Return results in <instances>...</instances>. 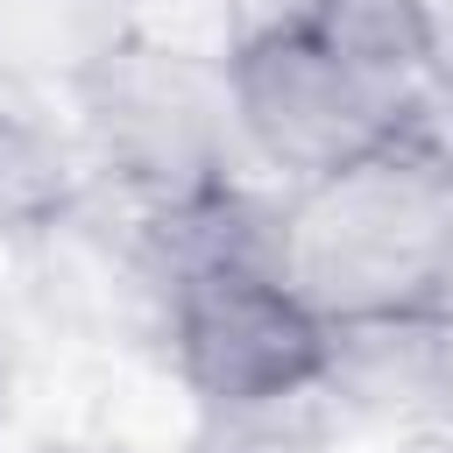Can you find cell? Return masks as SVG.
<instances>
[{
  "label": "cell",
  "instance_id": "obj_1",
  "mask_svg": "<svg viewBox=\"0 0 453 453\" xmlns=\"http://www.w3.org/2000/svg\"><path fill=\"white\" fill-rule=\"evenodd\" d=\"M71 106L92 184H106L142 212L248 177L226 92V50H191L156 28H113L71 71Z\"/></svg>",
  "mask_w": 453,
  "mask_h": 453
},
{
  "label": "cell",
  "instance_id": "obj_2",
  "mask_svg": "<svg viewBox=\"0 0 453 453\" xmlns=\"http://www.w3.org/2000/svg\"><path fill=\"white\" fill-rule=\"evenodd\" d=\"M446 184L453 177L382 149L340 177L283 191V283L326 326L425 311Z\"/></svg>",
  "mask_w": 453,
  "mask_h": 453
},
{
  "label": "cell",
  "instance_id": "obj_3",
  "mask_svg": "<svg viewBox=\"0 0 453 453\" xmlns=\"http://www.w3.org/2000/svg\"><path fill=\"white\" fill-rule=\"evenodd\" d=\"M226 92L248 170H269L283 191H297L382 156L411 85L347 64L311 21L283 14L226 50Z\"/></svg>",
  "mask_w": 453,
  "mask_h": 453
},
{
  "label": "cell",
  "instance_id": "obj_4",
  "mask_svg": "<svg viewBox=\"0 0 453 453\" xmlns=\"http://www.w3.org/2000/svg\"><path fill=\"white\" fill-rule=\"evenodd\" d=\"M163 354L198 411L269 403L326 382L333 326L276 269H191L163 290Z\"/></svg>",
  "mask_w": 453,
  "mask_h": 453
},
{
  "label": "cell",
  "instance_id": "obj_5",
  "mask_svg": "<svg viewBox=\"0 0 453 453\" xmlns=\"http://www.w3.org/2000/svg\"><path fill=\"white\" fill-rule=\"evenodd\" d=\"M297 21H311L347 64H361V71H375L389 85L425 78L418 0H297Z\"/></svg>",
  "mask_w": 453,
  "mask_h": 453
},
{
  "label": "cell",
  "instance_id": "obj_6",
  "mask_svg": "<svg viewBox=\"0 0 453 453\" xmlns=\"http://www.w3.org/2000/svg\"><path fill=\"white\" fill-rule=\"evenodd\" d=\"M340 411L326 403V389H297V396H269V403H226V411H198L191 453H340Z\"/></svg>",
  "mask_w": 453,
  "mask_h": 453
},
{
  "label": "cell",
  "instance_id": "obj_7",
  "mask_svg": "<svg viewBox=\"0 0 453 453\" xmlns=\"http://www.w3.org/2000/svg\"><path fill=\"white\" fill-rule=\"evenodd\" d=\"M418 28H425V78L453 92V0H418Z\"/></svg>",
  "mask_w": 453,
  "mask_h": 453
},
{
  "label": "cell",
  "instance_id": "obj_8",
  "mask_svg": "<svg viewBox=\"0 0 453 453\" xmlns=\"http://www.w3.org/2000/svg\"><path fill=\"white\" fill-rule=\"evenodd\" d=\"M432 319H453V184H446V212H439V255H432Z\"/></svg>",
  "mask_w": 453,
  "mask_h": 453
},
{
  "label": "cell",
  "instance_id": "obj_9",
  "mask_svg": "<svg viewBox=\"0 0 453 453\" xmlns=\"http://www.w3.org/2000/svg\"><path fill=\"white\" fill-rule=\"evenodd\" d=\"M403 453H453V425H425V432H411Z\"/></svg>",
  "mask_w": 453,
  "mask_h": 453
},
{
  "label": "cell",
  "instance_id": "obj_10",
  "mask_svg": "<svg viewBox=\"0 0 453 453\" xmlns=\"http://www.w3.org/2000/svg\"><path fill=\"white\" fill-rule=\"evenodd\" d=\"M7 389H14V347H7V319H0V411H7Z\"/></svg>",
  "mask_w": 453,
  "mask_h": 453
}]
</instances>
